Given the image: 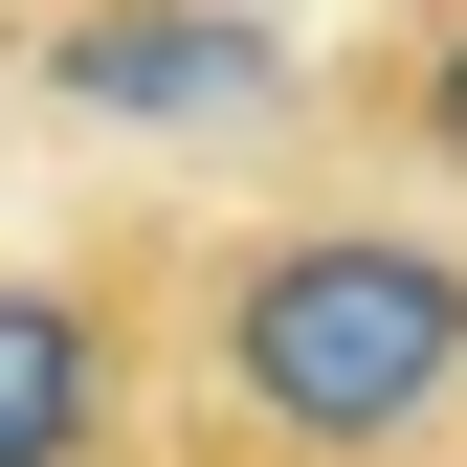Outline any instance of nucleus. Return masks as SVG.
<instances>
[{
    "label": "nucleus",
    "mask_w": 467,
    "mask_h": 467,
    "mask_svg": "<svg viewBox=\"0 0 467 467\" xmlns=\"http://www.w3.org/2000/svg\"><path fill=\"white\" fill-rule=\"evenodd\" d=\"M467 445V201L312 179L179 223L156 467H445Z\"/></svg>",
    "instance_id": "nucleus-1"
},
{
    "label": "nucleus",
    "mask_w": 467,
    "mask_h": 467,
    "mask_svg": "<svg viewBox=\"0 0 467 467\" xmlns=\"http://www.w3.org/2000/svg\"><path fill=\"white\" fill-rule=\"evenodd\" d=\"M45 23H267V0H45Z\"/></svg>",
    "instance_id": "nucleus-4"
},
{
    "label": "nucleus",
    "mask_w": 467,
    "mask_h": 467,
    "mask_svg": "<svg viewBox=\"0 0 467 467\" xmlns=\"http://www.w3.org/2000/svg\"><path fill=\"white\" fill-rule=\"evenodd\" d=\"M334 179H400V201H467V0H379L312 89Z\"/></svg>",
    "instance_id": "nucleus-3"
},
{
    "label": "nucleus",
    "mask_w": 467,
    "mask_h": 467,
    "mask_svg": "<svg viewBox=\"0 0 467 467\" xmlns=\"http://www.w3.org/2000/svg\"><path fill=\"white\" fill-rule=\"evenodd\" d=\"M445 467H467V445H445Z\"/></svg>",
    "instance_id": "nucleus-5"
},
{
    "label": "nucleus",
    "mask_w": 467,
    "mask_h": 467,
    "mask_svg": "<svg viewBox=\"0 0 467 467\" xmlns=\"http://www.w3.org/2000/svg\"><path fill=\"white\" fill-rule=\"evenodd\" d=\"M156 357H179V223L0 245V467H156Z\"/></svg>",
    "instance_id": "nucleus-2"
}]
</instances>
